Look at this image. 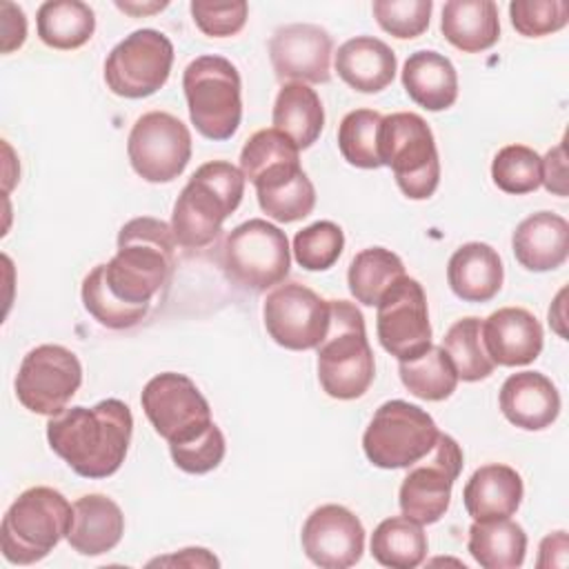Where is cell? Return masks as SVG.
<instances>
[{"label": "cell", "instance_id": "6da1fadb", "mask_svg": "<svg viewBox=\"0 0 569 569\" xmlns=\"http://www.w3.org/2000/svg\"><path fill=\"white\" fill-rule=\"evenodd\" d=\"M131 433V409L118 398L64 409L47 422L51 451L82 478L113 476L124 462Z\"/></svg>", "mask_w": 569, "mask_h": 569}, {"label": "cell", "instance_id": "7a4b0ae2", "mask_svg": "<svg viewBox=\"0 0 569 569\" xmlns=\"http://www.w3.org/2000/svg\"><path fill=\"white\" fill-rule=\"evenodd\" d=\"M176 238L171 224L140 216L122 224L116 256L98 264L107 291L122 305L149 309L173 273Z\"/></svg>", "mask_w": 569, "mask_h": 569}, {"label": "cell", "instance_id": "3957f363", "mask_svg": "<svg viewBox=\"0 0 569 569\" xmlns=\"http://www.w3.org/2000/svg\"><path fill=\"white\" fill-rule=\"evenodd\" d=\"M244 196V176L227 160L200 164L182 187L173 213L171 231L180 247L202 249L211 244L222 222L238 209Z\"/></svg>", "mask_w": 569, "mask_h": 569}, {"label": "cell", "instance_id": "277c9868", "mask_svg": "<svg viewBox=\"0 0 569 569\" xmlns=\"http://www.w3.org/2000/svg\"><path fill=\"white\" fill-rule=\"evenodd\" d=\"M329 329L318 349V380L327 396L356 400L365 396L376 376L373 351L365 318L349 300H329Z\"/></svg>", "mask_w": 569, "mask_h": 569}, {"label": "cell", "instance_id": "5b68a950", "mask_svg": "<svg viewBox=\"0 0 569 569\" xmlns=\"http://www.w3.org/2000/svg\"><path fill=\"white\" fill-rule=\"evenodd\" d=\"M73 505L51 489L31 487L22 491L7 509L0 527V547L4 560L13 565H33L67 538Z\"/></svg>", "mask_w": 569, "mask_h": 569}, {"label": "cell", "instance_id": "8992f818", "mask_svg": "<svg viewBox=\"0 0 569 569\" xmlns=\"http://www.w3.org/2000/svg\"><path fill=\"white\" fill-rule=\"evenodd\" d=\"M380 164L393 171L400 191L411 200H427L440 182V160L433 133L422 116L396 111L382 116L378 136Z\"/></svg>", "mask_w": 569, "mask_h": 569}, {"label": "cell", "instance_id": "52a82bcc", "mask_svg": "<svg viewBox=\"0 0 569 569\" xmlns=\"http://www.w3.org/2000/svg\"><path fill=\"white\" fill-rule=\"evenodd\" d=\"M193 127L209 140H229L242 118L240 73L222 56H200L182 73Z\"/></svg>", "mask_w": 569, "mask_h": 569}, {"label": "cell", "instance_id": "ba28073f", "mask_svg": "<svg viewBox=\"0 0 569 569\" xmlns=\"http://www.w3.org/2000/svg\"><path fill=\"white\" fill-rule=\"evenodd\" d=\"M220 262L233 284L260 293L287 278L291 267L289 240L276 224L251 218L227 233L220 247Z\"/></svg>", "mask_w": 569, "mask_h": 569}, {"label": "cell", "instance_id": "9c48e42d", "mask_svg": "<svg viewBox=\"0 0 569 569\" xmlns=\"http://www.w3.org/2000/svg\"><path fill=\"white\" fill-rule=\"evenodd\" d=\"M438 433L436 420L418 405L387 400L365 429L362 449L380 469H407L431 451Z\"/></svg>", "mask_w": 569, "mask_h": 569}, {"label": "cell", "instance_id": "30bf717a", "mask_svg": "<svg viewBox=\"0 0 569 569\" xmlns=\"http://www.w3.org/2000/svg\"><path fill=\"white\" fill-rule=\"evenodd\" d=\"M140 405L156 433L169 445L189 442L213 425L207 398L184 373L153 376L142 389Z\"/></svg>", "mask_w": 569, "mask_h": 569}, {"label": "cell", "instance_id": "8fae6325", "mask_svg": "<svg viewBox=\"0 0 569 569\" xmlns=\"http://www.w3.org/2000/svg\"><path fill=\"white\" fill-rule=\"evenodd\" d=\"M398 502L402 516L418 525L438 522L451 502V489L462 471V449L447 436L438 433L431 451L407 467Z\"/></svg>", "mask_w": 569, "mask_h": 569}, {"label": "cell", "instance_id": "7c38bea8", "mask_svg": "<svg viewBox=\"0 0 569 569\" xmlns=\"http://www.w3.org/2000/svg\"><path fill=\"white\" fill-rule=\"evenodd\" d=\"M171 64V40L156 29H138L109 51L104 82L120 98H147L169 80Z\"/></svg>", "mask_w": 569, "mask_h": 569}, {"label": "cell", "instance_id": "4fadbf2b", "mask_svg": "<svg viewBox=\"0 0 569 569\" xmlns=\"http://www.w3.org/2000/svg\"><path fill=\"white\" fill-rule=\"evenodd\" d=\"M127 153L142 180L171 182L191 160V133L180 118L167 111H149L133 122Z\"/></svg>", "mask_w": 569, "mask_h": 569}, {"label": "cell", "instance_id": "5bb4252c", "mask_svg": "<svg viewBox=\"0 0 569 569\" xmlns=\"http://www.w3.org/2000/svg\"><path fill=\"white\" fill-rule=\"evenodd\" d=\"M82 382L78 356L62 345H40L31 349L16 376V396L22 407L40 416L64 411Z\"/></svg>", "mask_w": 569, "mask_h": 569}, {"label": "cell", "instance_id": "9a60e30c", "mask_svg": "<svg viewBox=\"0 0 569 569\" xmlns=\"http://www.w3.org/2000/svg\"><path fill=\"white\" fill-rule=\"evenodd\" d=\"M329 300L300 282L273 287L262 305L267 333L291 351L316 349L329 329Z\"/></svg>", "mask_w": 569, "mask_h": 569}, {"label": "cell", "instance_id": "2e32d148", "mask_svg": "<svg viewBox=\"0 0 569 569\" xmlns=\"http://www.w3.org/2000/svg\"><path fill=\"white\" fill-rule=\"evenodd\" d=\"M376 307L378 340L398 362L413 360L431 347L427 296L416 278H398Z\"/></svg>", "mask_w": 569, "mask_h": 569}, {"label": "cell", "instance_id": "e0dca14e", "mask_svg": "<svg viewBox=\"0 0 569 569\" xmlns=\"http://www.w3.org/2000/svg\"><path fill=\"white\" fill-rule=\"evenodd\" d=\"M300 542L313 565L322 569H347L362 558L365 527L347 507L322 505L307 516Z\"/></svg>", "mask_w": 569, "mask_h": 569}, {"label": "cell", "instance_id": "ac0fdd59", "mask_svg": "<svg viewBox=\"0 0 569 569\" xmlns=\"http://www.w3.org/2000/svg\"><path fill=\"white\" fill-rule=\"evenodd\" d=\"M331 49L329 31L309 22L284 24L269 40V58L282 82H327L331 76Z\"/></svg>", "mask_w": 569, "mask_h": 569}, {"label": "cell", "instance_id": "d6986e66", "mask_svg": "<svg viewBox=\"0 0 569 569\" xmlns=\"http://www.w3.org/2000/svg\"><path fill=\"white\" fill-rule=\"evenodd\" d=\"M482 342L489 358L502 367H522L542 351V327L522 307H502L482 322Z\"/></svg>", "mask_w": 569, "mask_h": 569}, {"label": "cell", "instance_id": "ffe728a7", "mask_svg": "<svg viewBox=\"0 0 569 569\" xmlns=\"http://www.w3.org/2000/svg\"><path fill=\"white\" fill-rule=\"evenodd\" d=\"M498 402L502 416L525 431L547 429L560 413V393L540 371L511 373L500 387Z\"/></svg>", "mask_w": 569, "mask_h": 569}, {"label": "cell", "instance_id": "44dd1931", "mask_svg": "<svg viewBox=\"0 0 569 569\" xmlns=\"http://www.w3.org/2000/svg\"><path fill=\"white\" fill-rule=\"evenodd\" d=\"M516 260L529 271H551L569 256V222L551 211L527 216L511 236Z\"/></svg>", "mask_w": 569, "mask_h": 569}, {"label": "cell", "instance_id": "7402d4cb", "mask_svg": "<svg viewBox=\"0 0 569 569\" xmlns=\"http://www.w3.org/2000/svg\"><path fill=\"white\" fill-rule=\"evenodd\" d=\"M124 533L122 509L102 493H87L73 502L67 540L82 556L111 551Z\"/></svg>", "mask_w": 569, "mask_h": 569}, {"label": "cell", "instance_id": "603a6c76", "mask_svg": "<svg viewBox=\"0 0 569 569\" xmlns=\"http://www.w3.org/2000/svg\"><path fill=\"white\" fill-rule=\"evenodd\" d=\"M522 478L509 465H482L462 489V502L473 520L509 518L522 502Z\"/></svg>", "mask_w": 569, "mask_h": 569}, {"label": "cell", "instance_id": "cb8c5ba5", "mask_svg": "<svg viewBox=\"0 0 569 569\" xmlns=\"http://www.w3.org/2000/svg\"><path fill=\"white\" fill-rule=\"evenodd\" d=\"M333 64L338 76L351 89L360 93H378L393 82L398 62L387 42L373 36H356L338 47Z\"/></svg>", "mask_w": 569, "mask_h": 569}, {"label": "cell", "instance_id": "d4e9b609", "mask_svg": "<svg viewBox=\"0 0 569 569\" xmlns=\"http://www.w3.org/2000/svg\"><path fill=\"white\" fill-rule=\"evenodd\" d=\"M505 269L498 251L487 242H467L447 264V282L465 302H487L502 287Z\"/></svg>", "mask_w": 569, "mask_h": 569}, {"label": "cell", "instance_id": "484cf974", "mask_svg": "<svg viewBox=\"0 0 569 569\" xmlns=\"http://www.w3.org/2000/svg\"><path fill=\"white\" fill-rule=\"evenodd\" d=\"M407 96L427 111L449 109L458 98V73L451 60L438 51H416L402 67Z\"/></svg>", "mask_w": 569, "mask_h": 569}, {"label": "cell", "instance_id": "4316f807", "mask_svg": "<svg viewBox=\"0 0 569 569\" xmlns=\"http://www.w3.org/2000/svg\"><path fill=\"white\" fill-rule=\"evenodd\" d=\"M440 31L465 53L491 49L500 38L498 7L491 0H449L442 7Z\"/></svg>", "mask_w": 569, "mask_h": 569}, {"label": "cell", "instance_id": "83f0119b", "mask_svg": "<svg viewBox=\"0 0 569 569\" xmlns=\"http://www.w3.org/2000/svg\"><path fill=\"white\" fill-rule=\"evenodd\" d=\"M273 129L284 133L298 149H309L325 127V109L318 93L305 82H284L271 111Z\"/></svg>", "mask_w": 569, "mask_h": 569}, {"label": "cell", "instance_id": "f1b7e54d", "mask_svg": "<svg viewBox=\"0 0 569 569\" xmlns=\"http://www.w3.org/2000/svg\"><path fill=\"white\" fill-rule=\"evenodd\" d=\"M469 553L485 569H516L525 562L527 533L509 520H473L469 527Z\"/></svg>", "mask_w": 569, "mask_h": 569}, {"label": "cell", "instance_id": "f546056e", "mask_svg": "<svg viewBox=\"0 0 569 569\" xmlns=\"http://www.w3.org/2000/svg\"><path fill=\"white\" fill-rule=\"evenodd\" d=\"M40 40L60 51L78 49L91 40L96 31V13L80 0L42 2L36 16Z\"/></svg>", "mask_w": 569, "mask_h": 569}, {"label": "cell", "instance_id": "4dcf8cb0", "mask_svg": "<svg viewBox=\"0 0 569 569\" xmlns=\"http://www.w3.org/2000/svg\"><path fill=\"white\" fill-rule=\"evenodd\" d=\"M371 556L382 567L413 569L427 556V533L407 516L385 518L371 533Z\"/></svg>", "mask_w": 569, "mask_h": 569}, {"label": "cell", "instance_id": "1f68e13d", "mask_svg": "<svg viewBox=\"0 0 569 569\" xmlns=\"http://www.w3.org/2000/svg\"><path fill=\"white\" fill-rule=\"evenodd\" d=\"M402 276L405 264L391 249L369 247L353 256L347 271V284L356 302L376 307L385 291Z\"/></svg>", "mask_w": 569, "mask_h": 569}, {"label": "cell", "instance_id": "d6a6232c", "mask_svg": "<svg viewBox=\"0 0 569 569\" xmlns=\"http://www.w3.org/2000/svg\"><path fill=\"white\" fill-rule=\"evenodd\" d=\"M442 349L449 356L458 380L478 382L493 373L496 362L489 358L482 342V320L467 316L456 320L442 338Z\"/></svg>", "mask_w": 569, "mask_h": 569}, {"label": "cell", "instance_id": "836d02e7", "mask_svg": "<svg viewBox=\"0 0 569 569\" xmlns=\"http://www.w3.org/2000/svg\"><path fill=\"white\" fill-rule=\"evenodd\" d=\"M400 380L420 400L438 402L456 391L458 373L442 347L431 345L425 353L413 360H402L398 365Z\"/></svg>", "mask_w": 569, "mask_h": 569}, {"label": "cell", "instance_id": "e575fe53", "mask_svg": "<svg viewBox=\"0 0 569 569\" xmlns=\"http://www.w3.org/2000/svg\"><path fill=\"white\" fill-rule=\"evenodd\" d=\"M382 116L373 109L349 111L338 124V149L342 158L358 169H378V136Z\"/></svg>", "mask_w": 569, "mask_h": 569}, {"label": "cell", "instance_id": "d590c367", "mask_svg": "<svg viewBox=\"0 0 569 569\" xmlns=\"http://www.w3.org/2000/svg\"><path fill=\"white\" fill-rule=\"evenodd\" d=\"M491 178L505 193H531L542 184V158L527 144H507L491 162Z\"/></svg>", "mask_w": 569, "mask_h": 569}, {"label": "cell", "instance_id": "8d00e7d4", "mask_svg": "<svg viewBox=\"0 0 569 569\" xmlns=\"http://www.w3.org/2000/svg\"><path fill=\"white\" fill-rule=\"evenodd\" d=\"M345 249V233L331 220H318L293 238V258L307 271H325L336 264Z\"/></svg>", "mask_w": 569, "mask_h": 569}, {"label": "cell", "instance_id": "74e56055", "mask_svg": "<svg viewBox=\"0 0 569 569\" xmlns=\"http://www.w3.org/2000/svg\"><path fill=\"white\" fill-rule=\"evenodd\" d=\"M82 305L84 309L107 329H129L133 325H138L149 309H136L129 305H122L120 300H116L100 276L98 264L84 276L82 280Z\"/></svg>", "mask_w": 569, "mask_h": 569}, {"label": "cell", "instance_id": "f35d334b", "mask_svg": "<svg viewBox=\"0 0 569 569\" xmlns=\"http://www.w3.org/2000/svg\"><path fill=\"white\" fill-rule=\"evenodd\" d=\"M431 9V0H376L371 4L378 24L400 40L422 36L429 27Z\"/></svg>", "mask_w": 569, "mask_h": 569}, {"label": "cell", "instance_id": "ab89813d", "mask_svg": "<svg viewBox=\"0 0 569 569\" xmlns=\"http://www.w3.org/2000/svg\"><path fill=\"white\" fill-rule=\"evenodd\" d=\"M513 29L527 38H540L560 31L569 22V2L565 0H513L509 4Z\"/></svg>", "mask_w": 569, "mask_h": 569}, {"label": "cell", "instance_id": "60d3db41", "mask_svg": "<svg viewBox=\"0 0 569 569\" xmlns=\"http://www.w3.org/2000/svg\"><path fill=\"white\" fill-rule=\"evenodd\" d=\"M256 196H258L260 209L278 222L302 220L316 207V189L305 171L289 184L273 191H262Z\"/></svg>", "mask_w": 569, "mask_h": 569}, {"label": "cell", "instance_id": "b9f144b4", "mask_svg": "<svg viewBox=\"0 0 569 569\" xmlns=\"http://www.w3.org/2000/svg\"><path fill=\"white\" fill-rule=\"evenodd\" d=\"M169 451L178 469L200 476L216 469L222 462L227 445L220 427L213 422L202 436L182 445H169Z\"/></svg>", "mask_w": 569, "mask_h": 569}, {"label": "cell", "instance_id": "7bdbcfd3", "mask_svg": "<svg viewBox=\"0 0 569 569\" xmlns=\"http://www.w3.org/2000/svg\"><path fill=\"white\" fill-rule=\"evenodd\" d=\"M189 9L196 27L211 38L236 36L244 27L247 13H249V7L244 0H231V2L193 0Z\"/></svg>", "mask_w": 569, "mask_h": 569}, {"label": "cell", "instance_id": "ee69618b", "mask_svg": "<svg viewBox=\"0 0 569 569\" xmlns=\"http://www.w3.org/2000/svg\"><path fill=\"white\" fill-rule=\"evenodd\" d=\"M542 184L549 193L567 196V158L565 142L549 149L542 158Z\"/></svg>", "mask_w": 569, "mask_h": 569}, {"label": "cell", "instance_id": "f6af8a7d", "mask_svg": "<svg viewBox=\"0 0 569 569\" xmlns=\"http://www.w3.org/2000/svg\"><path fill=\"white\" fill-rule=\"evenodd\" d=\"M2 53L20 49L27 38V18L13 2H2Z\"/></svg>", "mask_w": 569, "mask_h": 569}, {"label": "cell", "instance_id": "bcb514c9", "mask_svg": "<svg viewBox=\"0 0 569 569\" xmlns=\"http://www.w3.org/2000/svg\"><path fill=\"white\" fill-rule=\"evenodd\" d=\"M567 549H569V542H567V533L565 531H556L551 536H547L542 542H540V558H538V567H565L567 558Z\"/></svg>", "mask_w": 569, "mask_h": 569}, {"label": "cell", "instance_id": "7dc6e473", "mask_svg": "<svg viewBox=\"0 0 569 569\" xmlns=\"http://www.w3.org/2000/svg\"><path fill=\"white\" fill-rule=\"evenodd\" d=\"M171 562H178V565H196V567H200V565H213V567H218V560L207 551V549H202V547H189V549H182L180 553H176V556H167V558H158V560H151L149 565H171Z\"/></svg>", "mask_w": 569, "mask_h": 569}, {"label": "cell", "instance_id": "c3c4849f", "mask_svg": "<svg viewBox=\"0 0 569 569\" xmlns=\"http://www.w3.org/2000/svg\"><path fill=\"white\" fill-rule=\"evenodd\" d=\"M116 4H118V9L129 11V13H138V11H142V13H144V11H158V9H164V7H167V2H160V4L156 2L153 7H142V9L136 7V4H127V2H116Z\"/></svg>", "mask_w": 569, "mask_h": 569}]
</instances>
